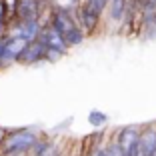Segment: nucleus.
Returning a JSON list of instances; mask_svg holds the SVG:
<instances>
[{"label":"nucleus","mask_w":156,"mask_h":156,"mask_svg":"<svg viewBox=\"0 0 156 156\" xmlns=\"http://www.w3.org/2000/svg\"><path fill=\"white\" fill-rule=\"evenodd\" d=\"M36 140H38L36 134L30 132V130H16V132L8 134V136L2 140V152H4V154H20V152H28Z\"/></svg>","instance_id":"f257e3e1"},{"label":"nucleus","mask_w":156,"mask_h":156,"mask_svg":"<svg viewBox=\"0 0 156 156\" xmlns=\"http://www.w3.org/2000/svg\"><path fill=\"white\" fill-rule=\"evenodd\" d=\"M138 134H140V128H136V126H124L114 134L124 156H134L138 148Z\"/></svg>","instance_id":"f03ea898"},{"label":"nucleus","mask_w":156,"mask_h":156,"mask_svg":"<svg viewBox=\"0 0 156 156\" xmlns=\"http://www.w3.org/2000/svg\"><path fill=\"white\" fill-rule=\"evenodd\" d=\"M100 14L94 12V10L90 8V6H86L84 2H80L78 4V26L82 28L86 34H92L96 32L98 26H100Z\"/></svg>","instance_id":"7ed1b4c3"},{"label":"nucleus","mask_w":156,"mask_h":156,"mask_svg":"<svg viewBox=\"0 0 156 156\" xmlns=\"http://www.w3.org/2000/svg\"><path fill=\"white\" fill-rule=\"evenodd\" d=\"M50 26H54L56 30L64 36L66 32H70L72 28L78 26V20L74 18V14H72L70 8H58V10H54V14H52V24Z\"/></svg>","instance_id":"20e7f679"},{"label":"nucleus","mask_w":156,"mask_h":156,"mask_svg":"<svg viewBox=\"0 0 156 156\" xmlns=\"http://www.w3.org/2000/svg\"><path fill=\"white\" fill-rule=\"evenodd\" d=\"M38 40H40L42 44L46 46V48H54V50H60V52H64V54H66V50H68V46H66V42H64V38H62V34H60L54 26L40 28Z\"/></svg>","instance_id":"39448f33"},{"label":"nucleus","mask_w":156,"mask_h":156,"mask_svg":"<svg viewBox=\"0 0 156 156\" xmlns=\"http://www.w3.org/2000/svg\"><path fill=\"white\" fill-rule=\"evenodd\" d=\"M138 148L144 156H152L156 150V124H148L140 128L138 134Z\"/></svg>","instance_id":"423d86ee"},{"label":"nucleus","mask_w":156,"mask_h":156,"mask_svg":"<svg viewBox=\"0 0 156 156\" xmlns=\"http://www.w3.org/2000/svg\"><path fill=\"white\" fill-rule=\"evenodd\" d=\"M44 50H46V46L42 44L38 38L36 40H30V42H26V46L22 48L18 60L24 62V64H34V62H38V60L44 58Z\"/></svg>","instance_id":"0eeeda50"},{"label":"nucleus","mask_w":156,"mask_h":156,"mask_svg":"<svg viewBox=\"0 0 156 156\" xmlns=\"http://www.w3.org/2000/svg\"><path fill=\"white\" fill-rule=\"evenodd\" d=\"M14 14H16L20 20L38 18V14H40V2H38V0H16Z\"/></svg>","instance_id":"6e6552de"},{"label":"nucleus","mask_w":156,"mask_h":156,"mask_svg":"<svg viewBox=\"0 0 156 156\" xmlns=\"http://www.w3.org/2000/svg\"><path fill=\"white\" fill-rule=\"evenodd\" d=\"M26 46V40L24 38L14 36L10 40H4V48H2V56H0V62H14L18 60L22 48Z\"/></svg>","instance_id":"1a4fd4ad"},{"label":"nucleus","mask_w":156,"mask_h":156,"mask_svg":"<svg viewBox=\"0 0 156 156\" xmlns=\"http://www.w3.org/2000/svg\"><path fill=\"white\" fill-rule=\"evenodd\" d=\"M14 34H16L18 38H24L26 42L36 40L38 34H40V22H38V18H32V20H20V26H18V30H16Z\"/></svg>","instance_id":"9d476101"},{"label":"nucleus","mask_w":156,"mask_h":156,"mask_svg":"<svg viewBox=\"0 0 156 156\" xmlns=\"http://www.w3.org/2000/svg\"><path fill=\"white\" fill-rule=\"evenodd\" d=\"M108 14H110V18L116 20V22H120V20L124 18V14H126V10H128V0H110L108 2Z\"/></svg>","instance_id":"9b49d317"},{"label":"nucleus","mask_w":156,"mask_h":156,"mask_svg":"<svg viewBox=\"0 0 156 156\" xmlns=\"http://www.w3.org/2000/svg\"><path fill=\"white\" fill-rule=\"evenodd\" d=\"M84 36H86V32H84V30H82L80 26H76V28H72L70 32H66L62 38H64L66 46H78L80 42L84 40Z\"/></svg>","instance_id":"f8f14e48"},{"label":"nucleus","mask_w":156,"mask_h":156,"mask_svg":"<svg viewBox=\"0 0 156 156\" xmlns=\"http://www.w3.org/2000/svg\"><path fill=\"white\" fill-rule=\"evenodd\" d=\"M88 122L92 124V126H106V122H108V114H104V112L100 110H90L88 112Z\"/></svg>","instance_id":"ddd939ff"},{"label":"nucleus","mask_w":156,"mask_h":156,"mask_svg":"<svg viewBox=\"0 0 156 156\" xmlns=\"http://www.w3.org/2000/svg\"><path fill=\"white\" fill-rule=\"evenodd\" d=\"M104 156H124L122 154V150H120V146H118V142H116V138L112 136L108 142L104 144Z\"/></svg>","instance_id":"4468645a"},{"label":"nucleus","mask_w":156,"mask_h":156,"mask_svg":"<svg viewBox=\"0 0 156 156\" xmlns=\"http://www.w3.org/2000/svg\"><path fill=\"white\" fill-rule=\"evenodd\" d=\"M62 56H64V52H60V50H54V48H46V50H44V58L52 60V62H54V60H60Z\"/></svg>","instance_id":"2eb2a0df"},{"label":"nucleus","mask_w":156,"mask_h":156,"mask_svg":"<svg viewBox=\"0 0 156 156\" xmlns=\"http://www.w3.org/2000/svg\"><path fill=\"white\" fill-rule=\"evenodd\" d=\"M38 156H60V148L56 146V144H48Z\"/></svg>","instance_id":"dca6fc26"},{"label":"nucleus","mask_w":156,"mask_h":156,"mask_svg":"<svg viewBox=\"0 0 156 156\" xmlns=\"http://www.w3.org/2000/svg\"><path fill=\"white\" fill-rule=\"evenodd\" d=\"M142 8H156V0H138Z\"/></svg>","instance_id":"f3484780"},{"label":"nucleus","mask_w":156,"mask_h":156,"mask_svg":"<svg viewBox=\"0 0 156 156\" xmlns=\"http://www.w3.org/2000/svg\"><path fill=\"white\" fill-rule=\"evenodd\" d=\"M4 10H6V6H4V0H0V18H4Z\"/></svg>","instance_id":"a211bd4d"},{"label":"nucleus","mask_w":156,"mask_h":156,"mask_svg":"<svg viewBox=\"0 0 156 156\" xmlns=\"http://www.w3.org/2000/svg\"><path fill=\"white\" fill-rule=\"evenodd\" d=\"M2 48H4V42L0 40V56H2Z\"/></svg>","instance_id":"6ab92c4d"},{"label":"nucleus","mask_w":156,"mask_h":156,"mask_svg":"<svg viewBox=\"0 0 156 156\" xmlns=\"http://www.w3.org/2000/svg\"><path fill=\"white\" fill-rule=\"evenodd\" d=\"M2 26H4V18H0V30H2Z\"/></svg>","instance_id":"aec40b11"},{"label":"nucleus","mask_w":156,"mask_h":156,"mask_svg":"<svg viewBox=\"0 0 156 156\" xmlns=\"http://www.w3.org/2000/svg\"><path fill=\"white\" fill-rule=\"evenodd\" d=\"M152 156H156V150H154V154H152Z\"/></svg>","instance_id":"412c9836"}]
</instances>
